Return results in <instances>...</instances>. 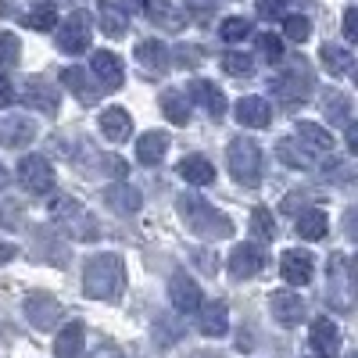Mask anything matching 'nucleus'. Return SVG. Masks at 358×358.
I'll return each mask as SVG.
<instances>
[{"label": "nucleus", "mask_w": 358, "mask_h": 358, "mask_svg": "<svg viewBox=\"0 0 358 358\" xmlns=\"http://www.w3.org/2000/svg\"><path fill=\"white\" fill-rule=\"evenodd\" d=\"M126 287V262L115 251H101L94 258H86L83 268V290L94 301H118V294Z\"/></svg>", "instance_id": "nucleus-1"}, {"label": "nucleus", "mask_w": 358, "mask_h": 358, "mask_svg": "<svg viewBox=\"0 0 358 358\" xmlns=\"http://www.w3.org/2000/svg\"><path fill=\"white\" fill-rule=\"evenodd\" d=\"M176 212L187 222V229L194 236H204V241H222V236H233V222L219 212L215 204H208L197 194H179L176 197Z\"/></svg>", "instance_id": "nucleus-2"}, {"label": "nucleus", "mask_w": 358, "mask_h": 358, "mask_svg": "<svg viewBox=\"0 0 358 358\" xmlns=\"http://www.w3.org/2000/svg\"><path fill=\"white\" fill-rule=\"evenodd\" d=\"M273 97L280 101V104H287V108H294V104H305L308 97H312V90H315V76H312V69H308V62H290L280 76H273Z\"/></svg>", "instance_id": "nucleus-3"}, {"label": "nucleus", "mask_w": 358, "mask_h": 358, "mask_svg": "<svg viewBox=\"0 0 358 358\" xmlns=\"http://www.w3.org/2000/svg\"><path fill=\"white\" fill-rule=\"evenodd\" d=\"M50 219L62 226L72 241H97V236H101L97 219L90 215L76 197H57V201L50 204Z\"/></svg>", "instance_id": "nucleus-4"}, {"label": "nucleus", "mask_w": 358, "mask_h": 358, "mask_svg": "<svg viewBox=\"0 0 358 358\" xmlns=\"http://www.w3.org/2000/svg\"><path fill=\"white\" fill-rule=\"evenodd\" d=\"M229 172L241 187H258L262 183V147L248 136H233L226 151Z\"/></svg>", "instance_id": "nucleus-5"}, {"label": "nucleus", "mask_w": 358, "mask_h": 358, "mask_svg": "<svg viewBox=\"0 0 358 358\" xmlns=\"http://www.w3.org/2000/svg\"><path fill=\"white\" fill-rule=\"evenodd\" d=\"M326 276H330V283H326V301H330L337 312H348V308H351V290H355L348 255H330Z\"/></svg>", "instance_id": "nucleus-6"}, {"label": "nucleus", "mask_w": 358, "mask_h": 358, "mask_svg": "<svg viewBox=\"0 0 358 358\" xmlns=\"http://www.w3.org/2000/svg\"><path fill=\"white\" fill-rule=\"evenodd\" d=\"M90 40H94V29H90L86 11H72L62 25H57V50L83 54V50H90Z\"/></svg>", "instance_id": "nucleus-7"}, {"label": "nucleus", "mask_w": 358, "mask_h": 358, "mask_svg": "<svg viewBox=\"0 0 358 358\" xmlns=\"http://www.w3.org/2000/svg\"><path fill=\"white\" fill-rule=\"evenodd\" d=\"M25 319L33 322L36 330H54V326L65 319V308H62V301H57L54 294L36 290V294L25 297Z\"/></svg>", "instance_id": "nucleus-8"}, {"label": "nucleus", "mask_w": 358, "mask_h": 358, "mask_svg": "<svg viewBox=\"0 0 358 358\" xmlns=\"http://www.w3.org/2000/svg\"><path fill=\"white\" fill-rule=\"evenodd\" d=\"M18 183L29 194H50L54 190V169L43 155H25L18 162Z\"/></svg>", "instance_id": "nucleus-9"}, {"label": "nucleus", "mask_w": 358, "mask_h": 358, "mask_svg": "<svg viewBox=\"0 0 358 358\" xmlns=\"http://www.w3.org/2000/svg\"><path fill=\"white\" fill-rule=\"evenodd\" d=\"M22 104L33 108V111H43V115H57V108H62V94H57V86H50L47 79L40 76H29L22 83Z\"/></svg>", "instance_id": "nucleus-10"}, {"label": "nucleus", "mask_w": 358, "mask_h": 358, "mask_svg": "<svg viewBox=\"0 0 358 358\" xmlns=\"http://www.w3.org/2000/svg\"><path fill=\"white\" fill-rule=\"evenodd\" d=\"M90 72H94V83L101 90H118L122 79H126L122 57L111 54V50H94V57H90Z\"/></svg>", "instance_id": "nucleus-11"}, {"label": "nucleus", "mask_w": 358, "mask_h": 358, "mask_svg": "<svg viewBox=\"0 0 358 358\" xmlns=\"http://www.w3.org/2000/svg\"><path fill=\"white\" fill-rule=\"evenodd\" d=\"M308 341H312V348H315L319 358H341V326H337L330 315L312 319Z\"/></svg>", "instance_id": "nucleus-12"}, {"label": "nucleus", "mask_w": 358, "mask_h": 358, "mask_svg": "<svg viewBox=\"0 0 358 358\" xmlns=\"http://www.w3.org/2000/svg\"><path fill=\"white\" fill-rule=\"evenodd\" d=\"M169 297H172V308H176L179 315H190V312L201 308V287H197V280L187 276V273H176V276L169 280Z\"/></svg>", "instance_id": "nucleus-13"}, {"label": "nucleus", "mask_w": 358, "mask_h": 358, "mask_svg": "<svg viewBox=\"0 0 358 358\" xmlns=\"http://www.w3.org/2000/svg\"><path fill=\"white\" fill-rule=\"evenodd\" d=\"M229 276L233 280H251V276H258L262 273V265H265V255H262V248L258 244H236L233 251H229Z\"/></svg>", "instance_id": "nucleus-14"}, {"label": "nucleus", "mask_w": 358, "mask_h": 358, "mask_svg": "<svg viewBox=\"0 0 358 358\" xmlns=\"http://www.w3.org/2000/svg\"><path fill=\"white\" fill-rule=\"evenodd\" d=\"M268 312H273V319L280 326H297L305 322V301L301 294H290V290H273V297H268Z\"/></svg>", "instance_id": "nucleus-15"}, {"label": "nucleus", "mask_w": 358, "mask_h": 358, "mask_svg": "<svg viewBox=\"0 0 358 358\" xmlns=\"http://www.w3.org/2000/svg\"><path fill=\"white\" fill-rule=\"evenodd\" d=\"M187 97H190V104H201L208 111V118H215V122L226 115V94L215 83H208V79H194L190 90H187Z\"/></svg>", "instance_id": "nucleus-16"}, {"label": "nucleus", "mask_w": 358, "mask_h": 358, "mask_svg": "<svg viewBox=\"0 0 358 358\" xmlns=\"http://www.w3.org/2000/svg\"><path fill=\"white\" fill-rule=\"evenodd\" d=\"M280 273H283V280H287L290 287H305V283L312 280V273H315V258H312L308 251H301V248L283 251Z\"/></svg>", "instance_id": "nucleus-17"}, {"label": "nucleus", "mask_w": 358, "mask_h": 358, "mask_svg": "<svg viewBox=\"0 0 358 358\" xmlns=\"http://www.w3.org/2000/svg\"><path fill=\"white\" fill-rule=\"evenodd\" d=\"M143 15L151 18L158 29H165V33H179V29H187V11L176 8L172 0H143Z\"/></svg>", "instance_id": "nucleus-18"}, {"label": "nucleus", "mask_w": 358, "mask_h": 358, "mask_svg": "<svg viewBox=\"0 0 358 358\" xmlns=\"http://www.w3.org/2000/svg\"><path fill=\"white\" fill-rule=\"evenodd\" d=\"M104 204L111 208L115 215H136L143 197H140V190L133 183H108L104 187Z\"/></svg>", "instance_id": "nucleus-19"}, {"label": "nucleus", "mask_w": 358, "mask_h": 358, "mask_svg": "<svg viewBox=\"0 0 358 358\" xmlns=\"http://www.w3.org/2000/svg\"><path fill=\"white\" fill-rule=\"evenodd\" d=\"M197 330L204 337H226L229 334V308L226 301H212L197 308Z\"/></svg>", "instance_id": "nucleus-20"}, {"label": "nucleus", "mask_w": 358, "mask_h": 358, "mask_svg": "<svg viewBox=\"0 0 358 358\" xmlns=\"http://www.w3.org/2000/svg\"><path fill=\"white\" fill-rule=\"evenodd\" d=\"M36 140V122H29V118L15 115V118H0V143L4 147H29Z\"/></svg>", "instance_id": "nucleus-21"}, {"label": "nucleus", "mask_w": 358, "mask_h": 358, "mask_svg": "<svg viewBox=\"0 0 358 358\" xmlns=\"http://www.w3.org/2000/svg\"><path fill=\"white\" fill-rule=\"evenodd\" d=\"M236 122L248 129H265L273 122V108H268L265 97H241V104H236Z\"/></svg>", "instance_id": "nucleus-22"}, {"label": "nucleus", "mask_w": 358, "mask_h": 358, "mask_svg": "<svg viewBox=\"0 0 358 358\" xmlns=\"http://www.w3.org/2000/svg\"><path fill=\"white\" fill-rule=\"evenodd\" d=\"M133 54H136V65H143L147 72H158V76L169 72V65H172V54L162 40H140Z\"/></svg>", "instance_id": "nucleus-23"}, {"label": "nucleus", "mask_w": 358, "mask_h": 358, "mask_svg": "<svg viewBox=\"0 0 358 358\" xmlns=\"http://www.w3.org/2000/svg\"><path fill=\"white\" fill-rule=\"evenodd\" d=\"M162 115L169 118L172 126H187L190 122V97H187V90H176V86H169V90H162Z\"/></svg>", "instance_id": "nucleus-24"}, {"label": "nucleus", "mask_w": 358, "mask_h": 358, "mask_svg": "<svg viewBox=\"0 0 358 358\" xmlns=\"http://www.w3.org/2000/svg\"><path fill=\"white\" fill-rule=\"evenodd\" d=\"M62 83L72 90V94L83 101V104H94L97 101V94H101V86L90 79V72L83 69V65H69L65 72H62Z\"/></svg>", "instance_id": "nucleus-25"}, {"label": "nucleus", "mask_w": 358, "mask_h": 358, "mask_svg": "<svg viewBox=\"0 0 358 358\" xmlns=\"http://www.w3.org/2000/svg\"><path fill=\"white\" fill-rule=\"evenodd\" d=\"M101 133H104L111 143L129 140V133H133L129 111H126V108H104V111H101Z\"/></svg>", "instance_id": "nucleus-26"}, {"label": "nucleus", "mask_w": 358, "mask_h": 358, "mask_svg": "<svg viewBox=\"0 0 358 358\" xmlns=\"http://www.w3.org/2000/svg\"><path fill=\"white\" fill-rule=\"evenodd\" d=\"M86 351V330H83V322H69L62 334H57L54 341V355L57 358H83Z\"/></svg>", "instance_id": "nucleus-27"}, {"label": "nucleus", "mask_w": 358, "mask_h": 358, "mask_svg": "<svg viewBox=\"0 0 358 358\" xmlns=\"http://www.w3.org/2000/svg\"><path fill=\"white\" fill-rule=\"evenodd\" d=\"M297 140L305 143V151H315V155H330L334 151V136H330V129L326 126H319V122H297Z\"/></svg>", "instance_id": "nucleus-28"}, {"label": "nucleus", "mask_w": 358, "mask_h": 358, "mask_svg": "<svg viewBox=\"0 0 358 358\" xmlns=\"http://www.w3.org/2000/svg\"><path fill=\"white\" fill-rule=\"evenodd\" d=\"M165 151H169V133H162V129H151V133H143V136L136 140V158H140V165H158V162L165 158Z\"/></svg>", "instance_id": "nucleus-29"}, {"label": "nucleus", "mask_w": 358, "mask_h": 358, "mask_svg": "<svg viewBox=\"0 0 358 358\" xmlns=\"http://www.w3.org/2000/svg\"><path fill=\"white\" fill-rule=\"evenodd\" d=\"M179 176H183L190 187H208V183H215V165L204 155H190V158L179 162Z\"/></svg>", "instance_id": "nucleus-30"}, {"label": "nucleus", "mask_w": 358, "mask_h": 358, "mask_svg": "<svg viewBox=\"0 0 358 358\" xmlns=\"http://www.w3.org/2000/svg\"><path fill=\"white\" fill-rule=\"evenodd\" d=\"M319 62H322V69L330 72V76H351L355 57H351V50H348V47L322 43V50H319Z\"/></svg>", "instance_id": "nucleus-31"}, {"label": "nucleus", "mask_w": 358, "mask_h": 358, "mask_svg": "<svg viewBox=\"0 0 358 358\" xmlns=\"http://www.w3.org/2000/svg\"><path fill=\"white\" fill-rule=\"evenodd\" d=\"M322 115L330 118V126H348L351 122V97L344 90H330L322 97Z\"/></svg>", "instance_id": "nucleus-32"}, {"label": "nucleus", "mask_w": 358, "mask_h": 358, "mask_svg": "<svg viewBox=\"0 0 358 358\" xmlns=\"http://www.w3.org/2000/svg\"><path fill=\"white\" fill-rule=\"evenodd\" d=\"M97 15H101V29L108 36H126V29H129V15L115 4V0H101V8H97Z\"/></svg>", "instance_id": "nucleus-33"}, {"label": "nucleus", "mask_w": 358, "mask_h": 358, "mask_svg": "<svg viewBox=\"0 0 358 358\" xmlns=\"http://www.w3.org/2000/svg\"><path fill=\"white\" fill-rule=\"evenodd\" d=\"M326 212L322 208H305L301 215H297V236H305V241H322L326 236Z\"/></svg>", "instance_id": "nucleus-34"}, {"label": "nucleus", "mask_w": 358, "mask_h": 358, "mask_svg": "<svg viewBox=\"0 0 358 358\" xmlns=\"http://www.w3.org/2000/svg\"><path fill=\"white\" fill-rule=\"evenodd\" d=\"M25 29H33V33H47V29H57V8L50 0H40L25 11Z\"/></svg>", "instance_id": "nucleus-35"}, {"label": "nucleus", "mask_w": 358, "mask_h": 358, "mask_svg": "<svg viewBox=\"0 0 358 358\" xmlns=\"http://www.w3.org/2000/svg\"><path fill=\"white\" fill-rule=\"evenodd\" d=\"M155 341H158V348H169V344H176L179 337L187 334V322H179L176 315H158L155 319Z\"/></svg>", "instance_id": "nucleus-36"}, {"label": "nucleus", "mask_w": 358, "mask_h": 358, "mask_svg": "<svg viewBox=\"0 0 358 358\" xmlns=\"http://www.w3.org/2000/svg\"><path fill=\"white\" fill-rule=\"evenodd\" d=\"M219 36H222L226 43H244V40L251 36V22H248V18H241V15L222 18V25H219Z\"/></svg>", "instance_id": "nucleus-37"}, {"label": "nucleus", "mask_w": 358, "mask_h": 358, "mask_svg": "<svg viewBox=\"0 0 358 358\" xmlns=\"http://www.w3.org/2000/svg\"><path fill=\"white\" fill-rule=\"evenodd\" d=\"M276 155H280V162L290 165V169H312V158L305 155V147H297L294 140H280Z\"/></svg>", "instance_id": "nucleus-38"}, {"label": "nucleus", "mask_w": 358, "mask_h": 358, "mask_svg": "<svg viewBox=\"0 0 358 358\" xmlns=\"http://www.w3.org/2000/svg\"><path fill=\"white\" fill-rule=\"evenodd\" d=\"M251 233L258 236V241H276V219L268 208H255L251 212Z\"/></svg>", "instance_id": "nucleus-39"}, {"label": "nucleus", "mask_w": 358, "mask_h": 358, "mask_svg": "<svg viewBox=\"0 0 358 358\" xmlns=\"http://www.w3.org/2000/svg\"><path fill=\"white\" fill-rule=\"evenodd\" d=\"M283 36L294 43H305L312 36V18L305 15H283Z\"/></svg>", "instance_id": "nucleus-40"}, {"label": "nucleus", "mask_w": 358, "mask_h": 358, "mask_svg": "<svg viewBox=\"0 0 358 358\" xmlns=\"http://www.w3.org/2000/svg\"><path fill=\"white\" fill-rule=\"evenodd\" d=\"M18 54H22V43L15 33H0V76H4L11 65H18Z\"/></svg>", "instance_id": "nucleus-41"}, {"label": "nucleus", "mask_w": 358, "mask_h": 358, "mask_svg": "<svg viewBox=\"0 0 358 358\" xmlns=\"http://www.w3.org/2000/svg\"><path fill=\"white\" fill-rule=\"evenodd\" d=\"M222 69L229 76H251L255 72V57L241 54V50H229V54H222Z\"/></svg>", "instance_id": "nucleus-42"}, {"label": "nucleus", "mask_w": 358, "mask_h": 358, "mask_svg": "<svg viewBox=\"0 0 358 358\" xmlns=\"http://www.w3.org/2000/svg\"><path fill=\"white\" fill-rule=\"evenodd\" d=\"M50 241H43V233L36 229L33 233V251L36 255H54V262H65V244H62V236H54V233H47Z\"/></svg>", "instance_id": "nucleus-43"}, {"label": "nucleus", "mask_w": 358, "mask_h": 358, "mask_svg": "<svg viewBox=\"0 0 358 358\" xmlns=\"http://www.w3.org/2000/svg\"><path fill=\"white\" fill-rule=\"evenodd\" d=\"M258 54L265 57V62H283V36H276V33H262L258 36Z\"/></svg>", "instance_id": "nucleus-44"}, {"label": "nucleus", "mask_w": 358, "mask_h": 358, "mask_svg": "<svg viewBox=\"0 0 358 358\" xmlns=\"http://www.w3.org/2000/svg\"><path fill=\"white\" fill-rule=\"evenodd\" d=\"M169 54H176V65H183V69H197V65L204 62V50L194 47V43H179V47L169 50Z\"/></svg>", "instance_id": "nucleus-45"}, {"label": "nucleus", "mask_w": 358, "mask_h": 358, "mask_svg": "<svg viewBox=\"0 0 358 358\" xmlns=\"http://www.w3.org/2000/svg\"><path fill=\"white\" fill-rule=\"evenodd\" d=\"M255 11H258L262 22H276V18H283V11H287V0H258Z\"/></svg>", "instance_id": "nucleus-46"}, {"label": "nucleus", "mask_w": 358, "mask_h": 358, "mask_svg": "<svg viewBox=\"0 0 358 358\" xmlns=\"http://www.w3.org/2000/svg\"><path fill=\"white\" fill-rule=\"evenodd\" d=\"M344 40H348V43L358 40V8H348V11H344Z\"/></svg>", "instance_id": "nucleus-47"}, {"label": "nucleus", "mask_w": 358, "mask_h": 358, "mask_svg": "<svg viewBox=\"0 0 358 358\" xmlns=\"http://www.w3.org/2000/svg\"><path fill=\"white\" fill-rule=\"evenodd\" d=\"M18 222H22L18 204H0V226H4V229H11V226H18Z\"/></svg>", "instance_id": "nucleus-48"}, {"label": "nucleus", "mask_w": 358, "mask_h": 358, "mask_svg": "<svg viewBox=\"0 0 358 358\" xmlns=\"http://www.w3.org/2000/svg\"><path fill=\"white\" fill-rule=\"evenodd\" d=\"M194 262H201L204 273H212V276H215V268H219V255H212V251L197 248V251H194Z\"/></svg>", "instance_id": "nucleus-49"}, {"label": "nucleus", "mask_w": 358, "mask_h": 358, "mask_svg": "<svg viewBox=\"0 0 358 358\" xmlns=\"http://www.w3.org/2000/svg\"><path fill=\"white\" fill-rule=\"evenodd\" d=\"M15 101V86L8 83V76H0V108H8Z\"/></svg>", "instance_id": "nucleus-50"}, {"label": "nucleus", "mask_w": 358, "mask_h": 358, "mask_svg": "<svg viewBox=\"0 0 358 358\" xmlns=\"http://www.w3.org/2000/svg\"><path fill=\"white\" fill-rule=\"evenodd\" d=\"M15 255H18V248H15V244H8V241H0V265H8V262H15Z\"/></svg>", "instance_id": "nucleus-51"}, {"label": "nucleus", "mask_w": 358, "mask_h": 358, "mask_svg": "<svg viewBox=\"0 0 358 358\" xmlns=\"http://www.w3.org/2000/svg\"><path fill=\"white\" fill-rule=\"evenodd\" d=\"M118 8H122L126 15H136V11H143V0H115Z\"/></svg>", "instance_id": "nucleus-52"}, {"label": "nucleus", "mask_w": 358, "mask_h": 358, "mask_svg": "<svg viewBox=\"0 0 358 358\" xmlns=\"http://www.w3.org/2000/svg\"><path fill=\"white\" fill-rule=\"evenodd\" d=\"M94 358H122V351L111 348V344H101V348L94 351Z\"/></svg>", "instance_id": "nucleus-53"}, {"label": "nucleus", "mask_w": 358, "mask_h": 358, "mask_svg": "<svg viewBox=\"0 0 358 358\" xmlns=\"http://www.w3.org/2000/svg\"><path fill=\"white\" fill-rule=\"evenodd\" d=\"M348 151H358V129H355V122H348Z\"/></svg>", "instance_id": "nucleus-54"}, {"label": "nucleus", "mask_w": 358, "mask_h": 358, "mask_svg": "<svg viewBox=\"0 0 358 358\" xmlns=\"http://www.w3.org/2000/svg\"><path fill=\"white\" fill-rule=\"evenodd\" d=\"M187 358H219V355H215V351H190Z\"/></svg>", "instance_id": "nucleus-55"}, {"label": "nucleus", "mask_w": 358, "mask_h": 358, "mask_svg": "<svg viewBox=\"0 0 358 358\" xmlns=\"http://www.w3.org/2000/svg\"><path fill=\"white\" fill-rule=\"evenodd\" d=\"M8 179H11V172H8L4 165H0V187H4V183H8Z\"/></svg>", "instance_id": "nucleus-56"}, {"label": "nucleus", "mask_w": 358, "mask_h": 358, "mask_svg": "<svg viewBox=\"0 0 358 358\" xmlns=\"http://www.w3.org/2000/svg\"><path fill=\"white\" fill-rule=\"evenodd\" d=\"M194 4H219V0H194Z\"/></svg>", "instance_id": "nucleus-57"}, {"label": "nucleus", "mask_w": 358, "mask_h": 358, "mask_svg": "<svg viewBox=\"0 0 358 358\" xmlns=\"http://www.w3.org/2000/svg\"><path fill=\"white\" fill-rule=\"evenodd\" d=\"M348 358H355V355H348Z\"/></svg>", "instance_id": "nucleus-58"}]
</instances>
